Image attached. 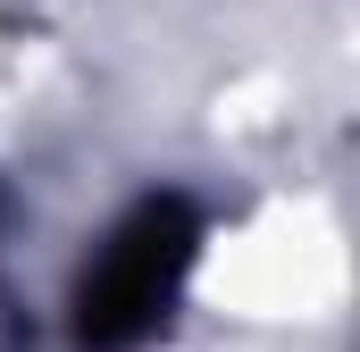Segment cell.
<instances>
[{"label": "cell", "mask_w": 360, "mask_h": 352, "mask_svg": "<svg viewBox=\"0 0 360 352\" xmlns=\"http://www.w3.org/2000/svg\"><path fill=\"white\" fill-rule=\"evenodd\" d=\"M184 260H193V227H184L176 201H151L143 218H126L84 277V336L92 344L151 336L168 294H176V277H184Z\"/></svg>", "instance_id": "cell-1"}]
</instances>
